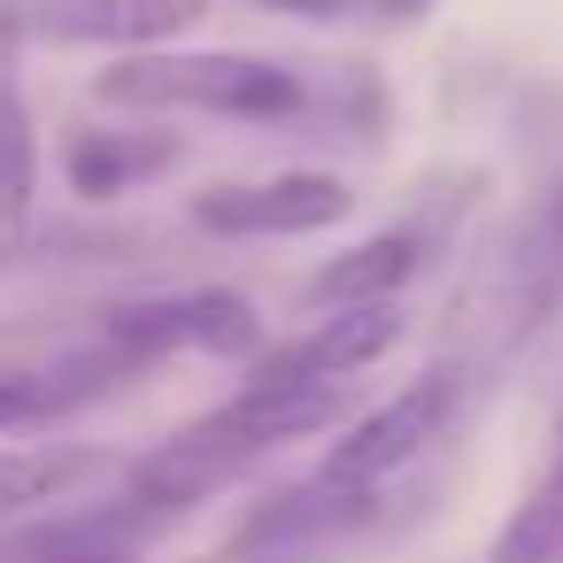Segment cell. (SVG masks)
Listing matches in <instances>:
<instances>
[{
	"label": "cell",
	"mask_w": 563,
	"mask_h": 563,
	"mask_svg": "<svg viewBox=\"0 0 563 563\" xmlns=\"http://www.w3.org/2000/svg\"><path fill=\"white\" fill-rule=\"evenodd\" d=\"M563 317V170L478 247L448 301V363L486 394Z\"/></svg>",
	"instance_id": "cell-1"
},
{
	"label": "cell",
	"mask_w": 563,
	"mask_h": 563,
	"mask_svg": "<svg viewBox=\"0 0 563 563\" xmlns=\"http://www.w3.org/2000/svg\"><path fill=\"white\" fill-rule=\"evenodd\" d=\"M109 109H140V117H224V124H309L324 117V93L271 55H117L93 86Z\"/></svg>",
	"instance_id": "cell-2"
},
{
	"label": "cell",
	"mask_w": 563,
	"mask_h": 563,
	"mask_svg": "<svg viewBox=\"0 0 563 563\" xmlns=\"http://www.w3.org/2000/svg\"><path fill=\"white\" fill-rule=\"evenodd\" d=\"M478 401V386L440 355L432 371H417L401 394H386V401H371V409H355L340 432H332V448H324V463H317V478H332V486H355V494H394L455 424H463V409Z\"/></svg>",
	"instance_id": "cell-3"
},
{
	"label": "cell",
	"mask_w": 563,
	"mask_h": 563,
	"mask_svg": "<svg viewBox=\"0 0 563 563\" xmlns=\"http://www.w3.org/2000/svg\"><path fill=\"white\" fill-rule=\"evenodd\" d=\"M101 347H117L132 371H155L163 355H217V363H255L263 355V317L232 286H194V294H155V301H117L101 309Z\"/></svg>",
	"instance_id": "cell-4"
},
{
	"label": "cell",
	"mask_w": 563,
	"mask_h": 563,
	"mask_svg": "<svg viewBox=\"0 0 563 563\" xmlns=\"http://www.w3.org/2000/svg\"><path fill=\"white\" fill-rule=\"evenodd\" d=\"M363 409V378H271V371H247L217 409H201L194 424L209 440H232L247 448L255 463L294 448V440H317V432H340L347 417Z\"/></svg>",
	"instance_id": "cell-5"
},
{
	"label": "cell",
	"mask_w": 563,
	"mask_h": 563,
	"mask_svg": "<svg viewBox=\"0 0 563 563\" xmlns=\"http://www.w3.org/2000/svg\"><path fill=\"white\" fill-rule=\"evenodd\" d=\"M355 209L347 178L332 170H278V178H240V186H209L194 194V232L209 240H309L332 232Z\"/></svg>",
	"instance_id": "cell-6"
},
{
	"label": "cell",
	"mask_w": 563,
	"mask_h": 563,
	"mask_svg": "<svg viewBox=\"0 0 563 563\" xmlns=\"http://www.w3.org/2000/svg\"><path fill=\"white\" fill-rule=\"evenodd\" d=\"M209 16V0H32L24 40L47 47H109V55H147L170 47Z\"/></svg>",
	"instance_id": "cell-7"
},
{
	"label": "cell",
	"mask_w": 563,
	"mask_h": 563,
	"mask_svg": "<svg viewBox=\"0 0 563 563\" xmlns=\"http://www.w3.org/2000/svg\"><path fill=\"white\" fill-rule=\"evenodd\" d=\"M186 163V140L163 124H78L63 140V178L86 201H124Z\"/></svg>",
	"instance_id": "cell-8"
},
{
	"label": "cell",
	"mask_w": 563,
	"mask_h": 563,
	"mask_svg": "<svg viewBox=\"0 0 563 563\" xmlns=\"http://www.w3.org/2000/svg\"><path fill=\"white\" fill-rule=\"evenodd\" d=\"M394 340H401V301H386V309H324L301 340L263 347L255 371H271V378H363Z\"/></svg>",
	"instance_id": "cell-9"
},
{
	"label": "cell",
	"mask_w": 563,
	"mask_h": 563,
	"mask_svg": "<svg viewBox=\"0 0 563 563\" xmlns=\"http://www.w3.org/2000/svg\"><path fill=\"white\" fill-rule=\"evenodd\" d=\"M101 478H117L109 448H78V440H47V448H0V525L40 517L55 501L93 494Z\"/></svg>",
	"instance_id": "cell-10"
},
{
	"label": "cell",
	"mask_w": 563,
	"mask_h": 563,
	"mask_svg": "<svg viewBox=\"0 0 563 563\" xmlns=\"http://www.w3.org/2000/svg\"><path fill=\"white\" fill-rule=\"evenodd\" d=\"M16 55H24V9H0V224H24L40 201V124Z\"/></svg>",
	"instance_id": "cell-11"
},
{
	"label": "cell",
	"mask_w": 563,
	"mask_h": 563,
	"mask_svg": "<svg viewBox=\"0 0 563 563\" xmlns=\"http://www.w3.org/2000/svg\"><path fill=\"white\" fill-rule=\"evenodd\" d=\"M478 563H563V409L548 424V455H540L532 486L517 494V509L501 517V532L486 540Z\"/></svg>",
	"instance_id": "cell-12"
},
{
	"label": "cell",
	"mask_w": 563,
	"mask_h": 563,
	"mask_svg": "<svg viewBox=\"0 0 563 563\" xmlns=\"http://www.w3.org/2000/svg\"><path fill=\"white\" fill-rule=\"evenodd\" d=\"M255 9H271V16H301V24H324V16H347L355 0H255Z\"/></svg>",
	"instance_id": "cell-13"
},
{
	"label": "cell",
	"mask_w": 563,
	"mask_h": 563,
	"mask_svg": "<svg viewBox=\"0 0 563 563\" xmlns=\"http://www.w3.org/2000/svg\"><path fill=\"white\" fill-rule=\"evenodd\" d=\"M432 9H440V0H371V16H378V24H424Z\"/></svg>",
	"instance_id": "cell-14"
}]
</instances>
